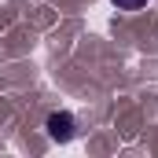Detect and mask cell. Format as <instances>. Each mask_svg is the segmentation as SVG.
<instances>
[{"mask_svg":"<svg viewBox=\"0 0 158 158\" xmlns=\"http://www.w3.org/2000/svg\"><path fill=\"white\" fill-rule=\"evenodd\" d=\"M44 129H48V136H52L55 143H70L74 132H77V121H74L70 110H52L48 121H44Z\"/></svg>","mask_w":158,"mask_h":158,"instance_id":"1","label":"cell"},{"mask_svg":"<svg viewBox=\"0 0 158 158\" xmlns=\"http://www.w3.org/2000/svg\"><path fill=\"white\" fill-rule=\"evenodd\" d=\"M110 4H114L118 11H140V7H143L147 0H110Z\"/></svg>","mask_w":158,"mask_h":158,"instance_id":"2","label":"cell"}]
</instances>
